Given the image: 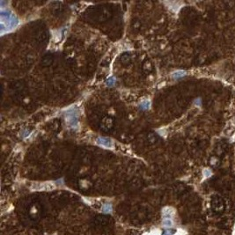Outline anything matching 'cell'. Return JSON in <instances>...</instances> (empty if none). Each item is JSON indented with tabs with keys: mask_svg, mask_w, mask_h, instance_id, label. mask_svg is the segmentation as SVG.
I'll return each mask as SVG.
<instances>
[{
	"mask_svg": "<svg viewBox=\"0 0 235 235\" xmlns=\"http://www.w3.org/2000/svg\"><path fill=\"white\" fill-rule=\"evenodd\" d=\"M19 24V19L8 10L1 9V35L12 31Z\"/></svg>",
	"mask_w": 235,
	"mask_h": 235,
	"instance_id": "1",
	"label": "cell"
},
{
	"mask_svg": "<svg viewBox=\"0 0 235 235\" xmlns=\"http://www.w3.org/2000/svg\"><path fill=\"white\" fill-rule=\"evenodd\" d=\"M65 119L67 123L73 129L78 126V112L75 108H71L65 114Z\"/></svg>",
	"mask_w": 235,
	"mask_h": 235,
	"instance_id": "2",
	"label": "cell"
},
{
	"mask_svg": "<svg viewBox=\"0 0 235 235\" xmlns=\"http://www.w3.org/2000/svg\"><path fill=\"white\" fill-rule=\"evenodd\" d=\"M56 188V186L53 184L52 182H43V183H35L32 186V189L34 190H52Z\"/></svg>",
	"mask_w": 235,
	"mask_h": 235,
	"instance_id": "3",
	"label": "cell"
},
{
	"mask_svg": "<svg viewBox=\"0 0 235 235\" xmlns=\"http://www.w3.org/2000/svg\"><path fill=\"white\" fill-rule=\"evenodd\" d=\"M96 143L97 145L102 146V147H105V148H112L114 146V144H113V141H112L110 138L108 137H100L99 138H97L96 140Z\"/></svg>",
	"mask_w": 235,
	"mask_h": 235,
	"instance_id": "4",
	"label": "cell"
},
{
	"mask_svg": "<svg viewBox=\"0 0 235 235\" xmlns=\"http://www.w3.org/2000/svg\"><path fill=\"white\" fill-rule=\"evenodd\" d=\"M173 214H175V210H173V209L171 207H167V208L163 209L162 216L164 218H171L172 219Z\"/></svg>",
	"mask_w": 235,
	"mask_h": 235,
	"instance_id": "5",
	"label": "cell"
},
{
	"mask_svg": "<svg viewBox=\"0 0 235 235\" xmlns=\"http://www.w3.org/2000/svg\"><path fill=\"white\" fill-rule=\"evenodd\" d=\"M185 75H186V72L184 70H176L172 74V77L173 78H181L182 77H184Z\"/></svg>",
	"mask_w": 235,
	"mask_h": 235,
	"instance_id": "6",
	"label": "cell"
},
{
	"mask_svg": "<svg viewBox=\"0 0 235 235\" xmlns=\"http://www.w3.org/2000/svg\"><path fill=\"white\" fill-rule=\"evenodd\" d=\"M150 105H151L150 101L148 100H143L141 103L139 104V107L143 110H147V109L150 108Z\"/></svg>",
	"mask_w": 235,
	"mask_h": 235,
	"instance_id": "7",
	"label": "cell"
},
{
	"mask_svg": "<svg viewBox=\"0 0 235 235\" xmlns=\"http://www.w3.org/2000/svg\"><path fill=\"white\" fill-rule=\"evenodd\" d=\"M162 224L166 228H170V227L173 226V221H172L171 218H164Z\"/></svg>",
	"mask_w": 235,
	"mask_h": 235,
	"instance_id": "8",
	"label": "cell"
},
{
	"mask_svg": "<svg viewBox=\"0 0 235 235\" xmlns=\"http://www.w3.org/2000/svg\"><path fill=\"white\" fill-rule=\"evenodd\" d=\"M112 211V206H111V204L109 203H106L103 205V207H102V212L103 213H110Z\"/></svg>",
	"mask_w": 235,
	"mask_h": 235,
	"instance_id": "9",
	"label": "cell"
},
{
	"mask_svg": "<svg viewBox=\"0 0 235 235\" xmlns=\"http://www.w3.org/2000/svg\"><path fill=\"white\" fill-rule=\"evenodd\" d=\"M116 84V78L114 77H110L108 80H107V85L111 86H114Z\"/></svg>",
	"mask_w": 235,
	"mask_h": 235,
	"instance_id": "10",
	"label": "cell"
},
{
	"mask_svg": "<svg viewBox=\"0 0 235 235\" xmlns=\"http://www.w3.org/2000/svg\"><path fill=\"white\" fill-rule=\"evenodd\" d=\"M175 230L168 229V230H167L164 233H163L162 235H173V234H175Z\"/></svg>",
	"mask_w": 235,
	"mask_h": 235,
	"instance_id": "11",
	"label": "cell"
},
{
	"mask_svg": "<svg viewBox=\"0 0 235 235\" xmlns=\"http://www.w3.org/2000/svg\"><path fill=\"white\" fill-rule=\"evenodd\" d=\"M203 175L205 176V177H209V176L211 175V172L209 169H205V170L203 171Z\"/></svg>",
	"mask_w": 235,
	"mask_h": 235,
	"instance_id": "12",
	"label": "cell"
},
{
	"mask_svg": "<svg viewBox=\"0 0 235 235\" xmlns=\"http://www.w3.org/2000/svg\"><path fill=\"white\" fill-rule=\"evenodd\" d=\"M195 104H196V105H197V106H201V104H202L201 100H200V99L196 100V101H195Z\"/></svg>",
	"mask_w": 235,
	"mask_h": 235,
	"instance_id": "13",
	"label": "cell"
}]
</instances>
